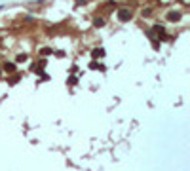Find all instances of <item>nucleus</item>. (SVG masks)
<instances>
[{
    "mask_svg": "<svg viewBox=\"0 0 190 171\" xmlns=\"http://www.w3.org/2000/svg\"><path fill=\"white\" fill-rule=\"evenodd\" d=\"M118 19H120V21H129L131 19V12L129 10H118Z\"/></svg>",
    "mask_w": 190,
    "mask_h": 171,
    "instance_id": "obj_1",
    "label": "nucleus"
},
{
    "mask_svg": "<svg viewBox=\"0 0 190 171\" xmlns=\"http://www.w3.org/2000/svg\"><path fill=\"white\" fill-rule=\"evenodd\" d=\"M95 57V59H99V57H105V50H93V53H91Z\"/></svg>",
    "mask_w": 190,
    "mask_h": 171,
    "instance_id": "obj_2",
    "label": "nucleus"
},
{
    "mask_svg": "<svg viewBox=\"0 0 190 171\" xmlns=\"http://www.w3.org/2000/svg\"><path fill=\"white\" fill-rule=\"evenodd\" d=\"M4 70H6V72H13V70H15V67H13L12 63H6V65H4Z\"/></svg>",
    "mask_w": 190,
    "mask_h": 171,
    "instance_id": "obj_3",
    "label": "nucleus"
},
{
    "mask_svg": "<svg viewBox=\"0 0 190 171\" xmlns=\"http://www.w3.org/2000/svg\"><path fill=\"white\" fill-rule=\"evenodd\" d=\"M167 17H169V19H171V21H177V19H179V17H181V15H179V13H169V15H167Z\"/></svg>",
    "mask_w": 190,
    "mask_h": 171,
    "instance_id": "obj_4",
    "label": "nucleus"
},
{
    "mask_svg": "<svg viewBox=\"0 0 190 171\" xmlns=\"http://www.w3.org/2000/svg\"><path fill=\"white\" fill-rule=\"evenodd\" d=\"M93 25H95V27H103V25H105V21H103V19H95Z\"/></svg>",
    "mask_w": 190,
    "mask_h": 171,
    "instance_id": "obj_5",
    "label": "nucleus"
}]
</instances>
